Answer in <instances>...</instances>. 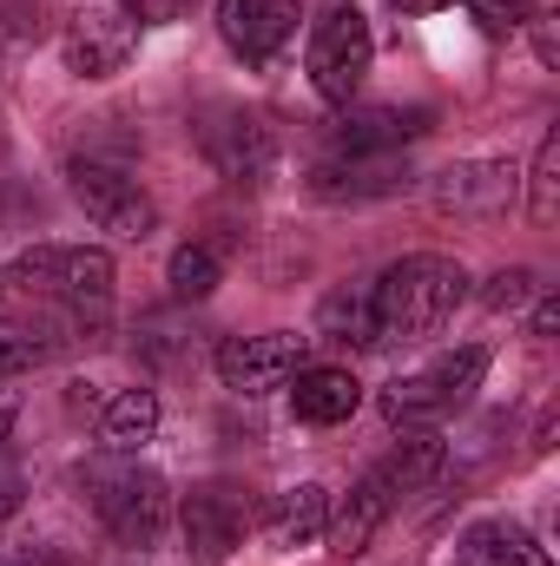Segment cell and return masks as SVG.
<instances>
[{
	"label": "cell",
	"mask_w": 560,
	"mask_h": 566,
	"mask_svg": "<svg viewBox=\"0 0 560 566\" xmlns=\"http://www.w3.org/2000/svg\"><path fill=\"white\" fill-rule=\"evenodd\" d=\"M481 376H488V349H481V343H462V349L422 363L409 376H396V382L383 389V416L396 428H435L481 389Z\"/></svg>",
	"instance_id": "cell-3"
},
{
	"label": "cell",
	"mask_w": 560,
	"mask_h": 566,
	"mask_svg": "<svg viewBox=\"0 0 560 566\" xmlns=\"http://www.w3.org/2000/svg\"><path fill=\"white\" fill-rule=\"evenodd\" d=\"M303 369V336L297 329H265V336H225L218 343V376L238 396H265L283 389Z\"/></svg>",
	"instance_id": "cell-9"
},
{
	"label": "cell",
	"mask_w": 560,
	"mask_h": 566,
	"mask_svg": "<svg viewBox=\"0 0 560 566\" xmlns=\"http://www.w3.org/2000/svg\"><path fill=\"white\" fill-rule=\"evenodd\" d=\"M370 296H376V343H422V336H435L462 310L468 271L455 258L416 251V258L390 264L383 277L370 283Z\"/></svg>",
	"instance_id": "cell-2"
},
{
	"label": "cell",
	"mask_w": 560,
	"mask_h": 566,
	"mask_svg": "<svg viewBox=\"0 0 560 566\" xmlns=\"http://www.w3.org/2000/svg\"><path fill=\"white\" fill-rule=\"evenodd\" d=\"M86 488H93V514L106 521V534L120 541V547H158V534H165V521H172V494H165V481L139 468V461H100V468H86Z\"/></svg>",
	"instance_id": "cell-4"
},
{
	"label": "cell",
	"mask_w": 560,
	"mask_h": 566,
	"mask_svg": "<svg viewBox=\"0 0 560 566\" xmlns=\"http://www.w3.org/2000/svg\"><path fill=\"white\" fill-rule=\"evenodd\" d=\"M290 382H297L290 409H297V422H310V428H336L363 409V382L350 369H336V363H303Z\"/></svg>",
	"instance_id": "cell-15"
},
{
	"label": "cell",
	"mask_w": 560,
	"mask_h": 566,
	"mask_svg": "<svg viewBox=\"0 0 560 566\" xmlns=\"http://www.w3.org/2000/svg\"><path fill=\"white\" fill-rule=\"evenodd\" d=\"M535 296V271H501V277H488V290H481V303L501 316V310H521Z\"/></svg>",
	"instance_id": "cell-23"
},
{
	"label": "cell",
	"mask_w": 560,
	"mask_h": 566,
	"mask_svg": "<svg viewBox=\"0 0 560 566\" xmlns=\"http://www.w3.org/2000/svg\"><path fill=\"white\" fill-rule=\"evenodd\" d=\"M33 363H40V343H33L27 329L0 323V382H7V376H20V369H33Z\"/></svg>",
	"instance_id": "cell-24"
},
{
	"label": "cell",
	"mask_w": 560,
	"mask_h": 566,
	"mask_svg": "<svg viewBox=\"0 0 560 566\" xmlns=\"http://www.w3.org/2000/svg\"><path fill=\"white\" fill-rule=\"evenodd\" d=\"M178 7H185V0H120V13H126V20H139V27L178 20Z\"/></svg>",
	"instance_id": "cell-27"
},
{
	"label": "cell",
	"mask_w": 560,
	"mask_h": 566,
	"mask_svg": "<svg viewBox=\"0 0 560 566\" xmlns=\"http://www.w3.org/2000/svg\"><path fill=\"white\" fill-rule=\"evenodd\" d=\"M133 46H139V20H126L120 7H93V13H80V20L66 27V40H60L66 66H73L80 80H113V73L133 60Z\"/></svg>",
	"instance_id": "cell-13"
},
{
	"label": "cell",
	"mask_w": 560,
	"mask_h": 566,
	"mask_svg": "<svg viewBox=\"0 0 560 566\" xmlns=\"http://www.w3.org/2000/svg\"><path fill=\"white\" fill-rule=\"evenodd\" d=\"M403 13H435V7H448V0H396Z\"/></svg>",
	"instance_id": "cell-29"
},
{
	"label": "cell",
	"mask_w": 560,
	"mask_h": 566,
	"mask_svg": "<svg viewBox=\"0 0 560 566\" xmlns=\"http://www.w3.org/2000/svg\"><path fill=\"white\" fill-rule=\"evenodd\" d=\"M370 60H376V40H370V20L343 0L317 20L310 33V86L330 99V106H356L363 80H370Z\"/></svg>",
	"instance_id": "cell-7"
},
{
	"label": "cell",
	"mask_w": 560,
	"mask_h": 566,
	"mask_svg": "<svg viewBox=\"0 0 560 566\" xmlns=\"http://www.w3.org/2000/svg\"><path fill=\"white\" fill-rule=\"evenodd\" d=\"M428 198L442 211H508L521 198V165L515 158H462L428 178Z\"/></svg>",
	"instance_id": "cell-14"
},
{
	"label": "cell",
	"mask_w": 560,
	"mask_h": 566,
	"mask_svg": "<svg viewBox=\"0 0 560 566\" xmlns=\"http://www.w3.org/2000/svg\"><path fill=\"white\" fill-rule=\"evenodd\" d=\"M100 434H106L113 454H139L145 441L158 434V396L152 389H120L106 402V416H100Z\"/></svg>",
	"instance_id": "cell-20"
},
{
	"label": "cell",
	"mask_w": 560,
	"mask_h": 566,
	"mask_svg": "<svg viewBox=\"0 0 560 566\" xmlns=\"http://www.w3.org/2000/svg\"><path fill=\"white\" fill-rule=\"evenodd\" d=\"M455 566H554L548 547L521 527V521H475L462 541H455Z\"/></svg>",
	"instance_id": "cell-16"
},
{
	"label": "cell",
	"mask_w": 560,
	"mask_h": 566,
	"mask_svg": "<svg viewBox=\"0 0 560 566\" xmlns=\"http://www.w3.org/2000/svg\"><path fill=\"white\" fill-rule=\"evenodd\" d=\"M7 283L33 290V296H53V303H73V310H100L113 296V258L100 244H33L7 264Z\"/></svg>",
	"instance_id": "cell-6"
},
{
	"label": "cell",
	"mask_w": 560,
	"mask_h": 566,
	"mask_svg": "<svg viewBox=\"0 0 560 566\" xmlns=\"http://www.w3.org/2000/svg\"><path fill=\"white\" fill-rule=\"evenodd\" d=\"M468 7H475V20H481V27H495V33L528 27V0H468Z\"/></svg>",
	"instance_id": "cell-25"
},
{
	"label": "cell",
	"mask_w": 560,
	"mask_h": 566,
	"mask_svg": "<svg viewBox=\"0 0 560 566\" xmlns=\"http://www.w3.org/2000/svg\"><path fill=\"white\" fill-rule=\"evenodd\" d=\"M20 501H27V474H20V461L0 448V521H13V514H20Z\"/></svg>",
	"instance_id": "cell-26"
},
{
	"label": "cell",
	"mask_w": 560,
	"mask_h": 566,
	"mask_svg": "<svg viewBox=\"0 0 560 566\" xmlns=\"http://www.w3.org/2000/svg\"><path fill=\"white\" fill-rule=\"evenodd\" d=\"M323 527H330V488H317V481L283 488L271 501V514H265L271 547H310V541H323Z\"/></svg>",
	"instance_id": "cell-17"
},
{
	"label": "cell",
	"mask_w": 560,
	"mask_h": 566,
	"mask_svg": "<svg viewBox=\"0 0 560 566\" xmlns=\"http://www.w3.org/2000/svg\"><path fill=\"white\" fill-rule=\"evenodd\" d=\"M0 290H7V271H0Z\"/></svg>",
	"instance_id": "cell-30"
},
{
	"label": "cell",
	"mask_w": 560,
	"mask_h": 566,
	"mask_svg": "<svg viewBox=\"0 0 560 566\" xmlns=\"http://www.w3.org/2000/svg\"><path fill=\"white\" fill-rule=\"evenodd\" d=\"M66 185H73L80 211H86L100 231H113V238H126V244H145V238L158 231V205H152V191H145L126 165L86 151V158L66 165Z\"/></svg>",
	"instance_id": "cell-5"
},
{
	"label": "cell",
	"mask_w": 560,
	"mask_h": 566,
	"mask_svg": "<svg viewBox=\"0 0 560 566\" xmlns=\"http://www.w3.org/2000/svg\"><path fill=\"white\" fill-rule=\"evenodd\" d=\"M396 185H409V171L396 178V151L390 158H323L317 165V191L323 198H383Z\"/></svg>",
	"instance_id": "cell-19"
},
{
	"label": "cell",
	"mask_w": 560,
	"mask_h": 566,
	"mask_svg": "<svg viewBox=\"0 0 560 566\" xmlns=\"http://www.w3.org/2000/svg\"><path fill=\"white\" fill-rule=\"evenodd\" d=\"M528 329H535V336H554V329H560V296H554V290H541V303H535V323H528Z\"/></svg>",
	"instance_id": "cell-28"
},
{
	"label": "cell",
	"mask_w": 560,
	"mask_h": 566,
	"mask_svg": "<svg viewBox=\"0 0 560 566\" xmlns=\"http://www.w3.org/2000/svg\"><path fill=\"white\" fill-rule=\"evenodd\" d=\"M521 185H528V211H535V224H554L560 218V133L541 139L535 165L521 171Z\"/></svg>",
	"instance_id": "cell-22"
},
{
	"label": "cell",
	"mask_w": 560,
	"mask_h": 566,
	"mask_svg": "<svg viewBox=\"0 0 560 566\" xmlns=\"http://www.w3.org/2000/svg\"><path fill=\"white\" fill-rule=\"evenodd\" d=\"M178 527H185V547H191V560L218 566V560H231V554L245 547L251 507H245V494H238V488L211 481V488H191V494H185V507H178Z\"/></svg>",
	"instance_id": "cell-11"
},
{
	"label": "cell",
	"mask_w": 560,
	"mask_h": 566,
	"mask_svg": "<svg viewBox=\"0 0 560 566\" xmlns=\"http://www.w3.org/2000/svg\"><path fill=\"white\" fill-rule=\"evenodd\" d=\"M435 126L428 106H343V119L323 133L330 158H390L403 145H416Z\"/></svg>",
	"instance_id": "cell-8"
},
{
	"label": "cell",
	"mask_w": 560,
	"mask_h": 566,
	"mask_svg": "<svg viewBox=\"0 0 560 566\" xmlns=\"http://www.w3.org/2000/svg\"><path fill=\"white\" fill-rule=\"evenodd\" d=\"M442 474V441L435 434H409L403 448H390L350 494H343V507H330V527H323V541H330V554L336 560H356L376 534H383V521L396 514V501L403 494H416Z\"/></svg>",
	"instance_id": "cell-1"
},
{
	"label": "cell",
	"mask_w": 560,
	"mask_h": 566,
	"mask_svg": "<svg viewBox=\"0 0 560 566\" xmlns=\"http://www.w3.org/2000/svg\"><path fill=\"white\" fill-rule=\"evenodd\" d=\"M317 336H330V343H376V296H370V283H336L323 303H317Z\"/></svg>",
	"instance_id": "cell-18"
},
{
	"label": "cell",
	"mask_w": 560,
	"mask_h": 566,
	"mask_svg": "<svg viewBox=\"0 0 560 566\" xmlns=\"http://www.w3.org/2000/svg\"><path fill=\"white\" fill-rule=\"evenodd\" d=\"M218 277H225V258H218L211 244H178V251H172V271H165L172 296H185V303H205V296L218 290Z\"/></svg>",
	"instance_id": "cell-21"
},
{
	"label": "cell",
	"mask_w": 560,
	"mask_h": 566,
	"mask_svg": "<svg viewBox=\"0 0 560 566\" xmlns=\"http://www.w3.org/2000/svg\"><path fill=\"white\" fill-rule=\"evenodd\" d=\"M297 20H303L297 0H218V33L245 66H271L290 46Z\"/></svg>",
	"instance_id": "cell-12"
},
{
	"label": "cell",
	"mask_w": 560,
	"mask_h": 566,
	"mask_svg": "<svg viewBox=\"0 0 560 566\" xmlns=\"http://www.w3.org/2000/svg\"><path fill=\"white\" fill-rule=\"evenodd\" d=\"M198 145H205V158H211L225 178H238V185H258V178L278 165V133H271L258 113H245V106H218V113L198 126Z\"/></svg>",
	"instance_id": "cell-10"
}]
</instances>
